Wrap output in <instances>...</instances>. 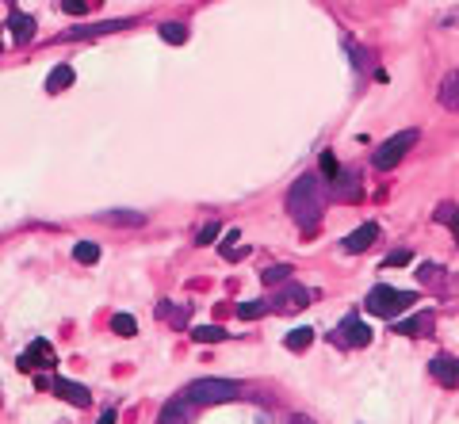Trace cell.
Returning <instances> with one entry per match:
<instances>
[{"mask_svg":"<svg viewBox=\"0 0 459 424\" xmlns=\"http://www.w3.org/2000/svg\"><path fill=\"white\" fill-rule=\"evenodd\" d=\"M417 138H421L417 130H398L395 138H387V142H383L379 149L372 153V165H375V168H383V173H387V168H395L398 161H402V157H406V153L417 145Z\"/></svg>","mask_w":459,"mask_h":424,"instance_id":"obj_4","label":"cell"},{"mask_svg":"<svg viewBox=\"0 0 459 424\" xmlns=\"http://www.w3.org/2000/svg\"><path fill=\"white\" fill-rule=\"evenodd\" d=\"M234 241H241V233H237V230H230V233H226V241H223V244H218V252H223V256H226V252H230V249H237V244H234Z\"/></svg>","mask_w":459,"mask_h":424,"instance_id":"obj_31","label":"cell"},{"mask_svg":"<svg viewBox=\"0 0 459 424\" xmlns=\"http://www.w3.org/2000/svg\"><path fill=\"white\" fill-rule=\"evenodd\" d=\"M306 306H310V291L299 287V283H287L280 295L272 298V309H276V314H299V309H306Z\"/></svg>","mask_w":459,"mask_h":424,"instance_id":"obj_5","label":"cell"},{"mask_svg":"<svg viewBox=\"0 0 459 424\" xmlns=\"http://www.w3.org/2000/svg\"><path fill=\"white\" fill-rule=\"evenodd\" d=\"M157 317L169 325H176V329H184L188 325V306H157Z\"/></svg>","mask_w":459,"mask_h":424,"instance_id":"obj_22","label":"cell"},{"mask_svg":"<svg viewBox=\"0 0 459 424\" xmlns=\"http://www.w3.org/2000/svg\"><path fill=\"white\" fill-rule=\"evenodd\" d=\"M375 241H379V222H364V226H356V230L344 237V249L348 252H367Z\"/></svg>","mask_w":459,"mask_h":424,"instance_id":"obj_9","label":"cell"},{"mask_svg":"<svg viewBox=\"0 0 459 424\" xmlns=\"http://www.w3.org/2000/svg\"><path fill=\"white\" fill-rule=\"evenodd\" d=\"M241 394V386L230 379H195L184 386V397L188 402H195L203 409V405H223V402H234V397Z\"/></svg>","mask_w":459,"mask_h":424,"instance_id":"obj_2","label":"cell"},{"mask_svg":"<svg viewBox=\"0 0 459 424\" xmlns=\"http://www.w3.org/2000/svg\"><path fill=\"white\" fill-rule=\"evenodd\" d=\"M73 260H77V264H96V260H100V244L96 241H77Z\"/></svg>","mask_w":459,"mask_h":424,"instance_id":"obj_21","label":"cell"},{"mask_svg":"<svg viewBox=\"0 0 459 424\" xmlns=\"http://www.w3.org/2000/svg\"><path fill=\"white\" fill-rule=\"evenodd\" d=\"M192 417H195V402H188L184 394L172 397L165 409H161V424H192Z\"/></svg>","mask_w":459,"mask_h":424,"instance_id":"obj_10","label":"cell"},{"mask_svg":"<svg viewBox=\"0 0 459 424\" xmlns=\"http://www.w3.org/2000/svg\"><path fill=\"white\" fill-rule=\"evenodd\" d=\"M429 371H432V379H437L440 386H448V390L459 386V360L456 356H437V360L429 363Z\"/></svg>","mask_w":459,"mask_h":424,"instance_id":"obj_8","label":"cell"},{"mask_svg":"<svg viewBox=\"0 0 459 424\" xmlns=\"http://www.w3.org/2000/svg\"><path fill=\"white\" fill-rule=\"evenodd\" d=\"M432 218H437L440 226H456V222H459V210H456V203H440V207H437V214H432Z\"/></svg>","mask_w":459,"mask_h":424,"instance_id":"obj_27","label":"cell"},{"mask_svg":"<svg viewBox=\"0 0 459 424\" xmlns=\"http://www.w3.org/2000/svg\"><path fill=\"white\" fill-rule=\"evenodd\" d=\"M104 222H111V226H142L146 222V214L142 210H108V214H100Z\"/></svg>","mask_w":459,"mask_h":424,"instance_id":"obj_19","label":"cell"},{"mask_svg":"<svg viewBox=\"0 0 459 424\" xmlns=\"http://www.w3.org/2000/svg\"><path fill=\"white\" fill-rule=\"evenodd\" d=\"M111 329L119 332V337H138V321L130 314H115L111 317Z\"/></svg>","mask_w":459,"mask_h":424,"instance_id":"obj_25","label":"cell"},{"mask_svg":"<svg viewBox=\"0 0 459 424\" xmlns=\"http://www.w3.org/2000/svg\"><path fill=\"white\" fill-rule=\"evenodd\" d=\"M409 260H414V256H409V249H395V252L387 256V264H390V268H402V264H409Z\"/></svg>","mask_w":459,"mask_h":424,"instance_id":"obj_30","label":"cell"},{"mask_svg":"<svg viewBox=\"0 0 459 424\" xmlns=\"http://www.w3.org/2000/svg\"><path fill=\"white\" fill-rule=\"evenodd\" d=\"M318 165H322V176H325V180H337V176H341V168H337V157H333L330 149L322 153V161H318Z\"/></svg>","mask_w":459,"mask_h":424,"instance_id":"obj_28","label":"cell"},{"mask_svg":"<svg viewBox=\"0 0 459 424\" xmlns=\"http://www.w3.org/2000/svg\"><path fill=\"white\" fill-rule=\"evenodd\" d=\"M414 302H417L414 291H395V287H387V283H379V287L367 291L364 309L372 317H395V314H402V309H409Z\"/></svg>","mask_w":459,"mask_h":424,"instance_id":"obj_3","label":"cell"},{"mask_svg":"<svg viewBox=\"0 0 459 424\" xmlns=\"http://www.w3.org/2000/svg\"><path fill=\"white\" fill-rule=\"evenodd\" d=\"M77 80V73H73V65H54L50 69V77H46V92L57 96V92H65V88Z\"/></svg>","mask_w":459,"mask_h":424,"instance_id":"obj_13","label":"cell"},{"mask_svg":"<svg viewBox=\"0 0 459 424\" xmlns=\"http://www.w3.org/2000/svg\"><path fill=\"white\" fill-rule=\"evenodd\" d=\"M62 12H69V15H80V12H85V4H62Z\"/></svg>","mask_w":459,"mask_h":424,"instance_id":"obj_33","label":"cell"},{"mask_svg":"<svg viewBox=\"0 0 459 424\" xmlns=\"http://www.w3.org/2000/svg\"><path fill=\"white\" fill-rule=\"evenodd\" d=\"M57 363V356H54V348L46 344V340H31V348L20 356V371H31V367H54Z\"/></svg>","mask_w":459,"mask_h":424,"instance_id":"obj_6","label":"cell"},{"mask_svg":"<svg viewBox=\"0 0 459 424\" xmlns=\"http://www.w3.org/2000/svg\"><path fill=\"white\" fill-rule=\"evenodd\" d=\"M245 256H249V249H245V244H237V249L226 252V260H245Z\"/></svg>","mask_w":459,"mask_h":424,"instance_id":"obj_32","label":"cell"},{"mask_svg":"<svg viewBox=\"0 0 459 424\" xmlns=\"http://www.w3.org/2000/svg\"><path fill=\"white\" fill-rule=\"evenodd\" d=\"M291 424H314V417H306V413H295Z\"/></svg>","mask_w":459,"mask_h":424,"instance_id":"obj_34","label":"cell"},{"mask_svg":"<svg viewBox=\"0 0 459 424\" xmlns=\"http://www.w3.org/2000/svg\"><path fill=\"white\" fill-rule=\"evenodd\" d=\"M291 272H295L291 264H272L268 272H260V279H264L268 287H276V283H287V279H291Z\"/></svg>","mask_w":459,"mask_h":424,"instance_id":"obj_23","label":"cell"},{"mask_svg":"<svg viewBox=\"0 0 459 424\" xmlns=\"http://www.w3.org/2000/svg\"><path fill=\"white\" fill-rule=\"evenodd\" d=\"M330 184H333V195H337V199H360L356 173H341L337 180H330Z\"/></svg>","mask_w":459,"mask_h":424,"instance_id":"obj_15","label":"cell"},{"mask_svg":"<svg viewBox=\"0 0 459 424\" xmlns=\"http://www.w3.org/2000/svg\"><path fill=\"white\" fill-rule=\"evenodd\" d=\"M322 180H318L314 173L299 176V180L291 184V191H287V214H291V222L299 226L302 233H310L318 222H322Z\"/></svg>","mask_w":459,"mask_h":424,"instance_id":"obj_1","label":"cell"},{"mask_svg":"<svg viewBox=\"0 0 459 424\" xmlns=\"http://www.w3.org/2000/svg\"><path fill=\"white\" fill-rule=\"evenodd\" d=\"M344 337H348L352 348H367L372 344V329L364 321H344Z\"/></svg>","mask_w":459,"mask_h":424,"instance_id":"obj_17","label":"cell"},{"mask_svg":"<svg viewBox=\"0 0 459 424\" xmlns=\"http://www.w3.org/2000/svg\"><path fill=\"white\" fill-rule=\"evenodd\" d=\"M437 100H440V108H448V111H459V69H452L444 80H440V92H437Z\"/></svg>","mask_w":459,"mask_h":424,"instance_id":"obj_12","label":"cell"},{"mask_svg":"<svg viewBox=\"0 0 459 424\" xmlns=\"http://www.w3.org/2000/svg\"><path fill=\"white\" fill-rule=\"evenodd\" d=\"M425 329H432V314H429V309L398 325V332H402V337H425Z\"/></svg>","mask_w":459,"mask_h":424,"instance_id":"obj_16","label":"cell"},{"mask_svg":"<svg viewBox=\"0 0 459 424\" xmlns=\"http://www.w3.org/2000/svg\"><path fill=\"white\" fill-rule=\"evenodd\" d=\"M54 390L62 402L77 405V409H88L92 405V394H88V386H80V382H69V379H54Z\"/></svg>","mask_w":459,"mask_h":424,"instance_id":"obj_7","label":"cell"},{"mask_svg":"<svg viewBox=\"0 0 459 424\" xmlns=\"http://www.w3.org/2000/svg\"><path fill=\"white\" fill-rule=\"evenodd\" d=\"M192 340L195 344H223V340H230V332L223 329V325H195Z\"/></svg>","mask_w":459,"mask_h":424,"instance_id":"obj_14","label":"cell"},{"mask_svg":"<svg viewBox=\"0 0 459 424\" xmlns=\"http://www.w3.org/2000/svg\"><path fill=\"white\" fill-rule=\"evenodd\" d=\"M8 27H12V38H15V46H27L31 38H35V20H31L27 12H20V8H15V12L8 15Z\"/></svg>","mask_w":459,"mask_h":424,"instance_id":"obj_11","label":"cell"},{"mask_svg":"<svg viewBox=\"0 0 459 424\" xmlns=\"http://www.w3.org/2000/svg\"><path fill=\"white\" fill-rule=\"evenodd\" d=\"M161 38L172 43V46H184L188 43V27L184 23H165V27H161Z\"/></svg>","mask_w":459,"mask_h":424,"instance_id":"obj_26","label":"cell"},{"mask_svg":"<svg viewBox=\"0 0 459 424\" xmlns=\"http://www.w3.org/2000/svg\"><path fill=\"white\" fill-rule=\"evenodd\" d=\"M268 309H272V306L257 298V302H241V306H237V317H241V321H257V317L268 314Z\"/></svg>","mask_w":459,"mask_h":424,"instance_id":"obj_24","label":"cell"},{"mask_svg":"<svg viewBox=\"0 0 459 424\" xmlns=\"http://www.w3.org/2000/svg\"><path fill=\"white\" fill-rule=\"evenodd\" d=\"M310 340H314V329H306V325H299V329H291L283 337V344L291 348V352H306L310 348Z\"/></svg>","mask_w":459,"mask_h":424,"instance_id":"obj_18","label":"cell"},{"mask_svg":"<svg viewBox=\"0 0 459 424\" xmlns=\"http://www.w3.org/2000/svg\"><path fill=\"white\" fill-rule=\"evenodd\" d=\"M127 27V23H92V27H73L65 31V38H85V35H108V31H119Z\"/></svg>","mask_w":459,"mask_h":424,"instance_id":"obj_20","label":"cell"},{"mask_svg":"<svg viewBox=\"0 0 459 424\" xmlns=\"http://www.w3.org/2000/svg\"><path fill=\"white\" fill-rule=\"evenodd\" d=\"M96 424H115V413L108 409V413H104V417H100V421H96Z\"/></svg>","mask_w":459,"mask_h":424,"instance_id":"obj_35","label":"cell"},{"mask_svg":"<svg viewBox=\"0 0 459 424\" xmlns=\"http://www.w3.org/2000/svg\"><path fill=\"white\" fill-rule=\"evenodd\" d=\"M218 233H223V226H218V222H207V226L199 230V237H195V241H199V244H211V241L218 237Z\"/></svg>","mask_w":459,"mask_h":424,"instance_id":"obj_29","label":"cell"}]
</instances>
